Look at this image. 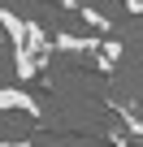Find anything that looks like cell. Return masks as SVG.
Wrapping results in <instances>:
<instances>
[{
  "label": "cell",
  "mask_w": 143,
  "mask_h": 147,
  "mask_svg": "<svg viewBox=\"0 0 143 147\" xmlns=\"http://www.w3.org/2000/svg\"><path fill=\"white\" fill-rule=\"evenodd\" d=\"M117 56H121V43H113V39H104V48H100V61H104V69H108V65H113Z\"/></svg>",
  "instance_id": "4"
},
{
  "label": "cell",
  "mask_w": 143,
  "mask_h": 147,
  "mask_svg": "<svg viewBox=\"0 0 143 147\" xmlns=\"http://www.w3.org/2000/svg\"><path fill=\"white\" fill-rule=\"evenodd\" d=\"M83 18H87V22H91V26H96V30H100V35H104V30H108V22H104V18H100V13H96V9H83Z\"/></svg>",
  "instance_id": "5"
},
{
  "label": "cell",
  "mask_w": 143,
  "mask_h": 147,
  "mask_svg": "<svg viewBox=\"0 0 143 147\" xmlns=\"http://www.w3.org/2000/svg\"><path fill=\"white\" fill-rule=\"evenodd\" d=\"M52 43H56V52H100L104 48V39L100 35H69V30H56L52 35Z\"/></svg>",
  "instance_id": "3"
},
{
  "label": "cell",
  "mask_w": 143,
  "mask_h": 147,
  "mask_svg": "<svg viewBox=\"0 0 143 147\" xmlns=\"http://www.w3.org/2000/svg\"><path fill=\"white\" fill-rule=\"evenodd\" d=\"M0 22H5V35H9V48H13V61H18V82H30L39 74V52L30 48V22L18 18L13 9L0 13Z\"/></svg>",
  "instance_id": "1"
},
{
  "label": "cell",
  "mask_w": 143,
  "mask_h": 147,
  "mask_svg": "<svg viewBox=\"0 0 143 147\" xmlns=\"http://www.w3.org/2000/svg\"><path fill=\"white\" fill-rule=\"evenodd\" d=\"M0 108H5V113H26V117H39V113H43L39 100H35L26 87H5V91H0Z\"/></svg>",
  "instance_id": "2"
},
{
  "label": "cell",
  "mask_w": 143,
  "mask_h": 147,
  "mask_svg": "<svg viewBox=\"0 0 143 147\" xmlns=\"http://www.w3.org/2000/svg\"><path fill=\"white\" fill-rule=\"evenodd\" d=\"M126 9L130 13H143V0H126Z\"/></svg>",
  "instance_id": "6"
},
{
  "label": "cell",
  "mask_w": 143,
  "mask_h": 147,
  "mask_svg": "<svg viewBox=\"0 0 143 147\" xmlns=\"http://www.w3.org/2000/svg\"><path fill=\"white\" fill-rule=\"evenodd\" d=\"M5 147H30V143H13V138H9V143H5Z\"/></svg>",
  "instance_id": "7"
}]
</instances>
